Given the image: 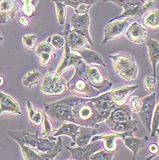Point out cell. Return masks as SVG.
Listing matches in <instances>:
<instances>
[{
  "label": "cell",
  "instance_id": "obj_19",
  "mask_svg": "<svg viewBox=\"0 0 159 160\" xmlns=\"http://www.w3.org/2000/svg\"><path fill=\"white\" fill-rule=\"evenodd\" d=\"M106 125L109 127L112 132L118 134L134 133L138 130V121L133 119L122 122L109 123Z\"/></svg>",
  "mask_w": 159,
  "mask_h": 160
},
{
  "label": "cell",
  "instance_id": "obj_27",
  "mask_svg": "<svg viewBox=\"0 0 159 160\" xmlns=\"http://www.w3.org/2000/svg\"><path fill=\"white\" fill-rule=\"evenodd\" d=\"M142 6L139 5H134L131 6L123 8V12L120 15L115 17L113 18H111L108 21V23L112 22L115 20H118L122 18H138L143 15V13L142 11Z\"/></svg>",
  "mask_w": 159,
  "mask_h": 160
},
{
  "label": "cell",
  "instance_id": "obj_40",
  "mask_svg": "<svg viewBox=\"0 0 159 160\" xmlns=\"http://www.w3.org/2000/svg\"><path fill=\"white\" fill-rule=\"evenodd\" d=\"M24 2L26 10L24 12L26 16L32 17L34 12V6L33 4V0H22Z\"/></svg>",
  "mask_w": 159,
  "mask_h": 160
},
{
  "label": "cell",
  "instance_id": "obj_42",
  "mask_svg": "<svg viewBox=\"0 0 159 160\" xmlns=\"http://www.w3.org/2000/svg\"><path fill=\"white\" fill-rule=\"evenodd\" d=\"M19 23H20L24 28H26V27L29 26L30 22H29V21L26 17H22L19 19Z\"/></svg>",
  "mask_w": 159,
  "mask_h": 160
},
{
  "label": "cell",
  "instance_id": "obj_5",
  "mask_svg": "<svg viewBox=\"0 0 159 160\" xmlns=\"http://www.w3.org/2000/svg\"><path fill=\"white\" fill-rule=\"evenodd\" d=\"M68 90V82L61 76V74L52 69L46 72L40 89L43 95L47 96H61Z\"/></svg>",
  "mask_w": 159,
  "mask_h": 160
},
{
  "label": "cell",
  "instance_id": "obj_22",
  "mask_svg": "<svg viewBox=\"0 0 159 160\" xmlns=\"http://www.w3.org/2000/svg\"><path fill=\"white\" fill-rule=\"evenodd\" d=\"M80 126L75 123L70 122H65L61 127L54 133V137H57L61 135L68 136L72 140V142L75 143L76 138L79 133Z\"/></svg>",
  "mask_w": 159,
  "mask_h": 160
},
{
  "label": "cell",
  "instance_id": "obj_23",
  "mask_svg": "<svg viewBox=\"0 0 159 160\" xmlns=\"http://www.w3.org/2000/svg\"><path fill=\"white\" fill-rule=\"evenodd\" d=\"M148 57L152 67L153 76L156 78V66L159 61V43L158 40L149 39L147 41Z\"/></svg>",
  "mask_w": 159,
  "mask_h": 160
},
{
  "label": "cell",
  "instance_id": "obj_2",
  "mask_svg": "<svg viewBox=\"0 0 159 160\" xmlns=\"http://www.w3.org/2000/svg\"><path fill=\"white\" fill-rule=\"evenodd\" d=\"M6 133L19 146H26L42 153L52 150L57 142V139L54 137H39L38 130L35 134H32L26 131H8Z\"/></svg>",
  "mask_w": 159,
  "mask_h": 160
},
{
  "label": "cell",
  "instance_id": "obj_4",
  "mask_svg": "<svg viewBox=\"0 0 159 160\" xmlns=\"http://www.w3.org/2000/svg\"><path fill=\"white\" fill-rule=\"evenodd\" d=\"M112 60L115 72L123 80H136L138 75V68L134 57L126 52H120L109 56Z\"/></svg>",
  "mask_w": 159,
  "mask_h": 160
},
{
  "label": "cell",
  "instance_id": "obj_11",
  "mask_svg": "<svg viewBox=\"0 0 159 160\" xmlns=\"http://www.w3.org/2000/svg\"><path fill=\"white\" fill-rule=\"evenodd\" d=\"M121 139L123 141L125 147L132 152V160H134L136 159L138 151L140 149H143L148 142L149 138L147 136H145L142 138L134 137V133H126L123 134V137Z\"/></svg>",
  "mask_w": 159,
  "mask_h": 160
},
{
  "label": "cell",
  "instance_id": "obj_43",
  "mask_svg": "<svg viewBox=\"0 0 159 160\" xmlns=\"http://www.w3.org/2000/svg\"><path fill=\"white\" fill-rule=\"evenodd\" d=\"M4 83H5V81H4V78L0 76V87L3 86L4 85Z\"/></svg>",
  "mask_w": 159,
  "mask_h": 160
},
{
  "label": "cell",
  "instance_id": "obj_31",
  "mask_svg": "<svg viewBox=\"0 0 159 160\" xmlns=\"http://www.w3.org/2000/svg\"><path fill=\"white\" fill-rule=\"evenodd\" d=\"M41 134L44 137H54V128L52 121L49 118V116L43 112V121L42 122Z\"/></svg>",
  "mask_w": 159,
  "mask_h": 160
},
{
  "label": "cell",
  "instance_id": "obj_7",
  "mask_svg": "<svg viewBox=\"0 0 159 160\" xmlns=\"http://www.w3.org/2000/svg\"><path fill=\"white\" fill-rule=\"evenodd\" d=\"M23 159L25 160H53L62 150V141L60 136L54 148L52 150L42 153L26 146H20Z\"/></svg>",
  "mask_w": 159,
  "mask_h": 160
},
{
  "label": "cell",
  "instance_id": "obj_25",
  "mask_svg": "<svg viewBox=\"0 0 159 160\" xmlns=\"http://www.w3.org/2000/svg\"><path fill=\"white\" fill-rule=\"evenodd\" d=\"M75 52H77L81 58L89 65L97 64L103 67H106V64L105 63L103 57L96 52L89 49V48L77 51Z\"/></svg>",
  "mask_w": 159,
  "mask_h": 160
},
{
  "label": "cell",
  "instance_id": "obj_18",
  "mask_svg": "<svg viewBox=\"0 0 159 160\" xmlns=\"http://www.w3.org/2000/svg\"><path fill=\"white\" fill-rule=\"evenodd\" d=\"M64 36L65 42L71 51H77L90 48L89 43L85 38L71 30H69L68 34Z\"/></svg>",
  "mask_w": 159,
  "mask_h": 160
},
{
  "label": "cell",
  "instance_id": "obj_6",
  "mask_svg": "<svg viewBox=\"0 0 159 160\" xmlns=\"http://www.w3.org/2000/svg\"><path fill=\"white\" fill-rule=\"evenodd\" d=\"M44 111L49 117L55 120L63 122H70L80 124L73 112V107L61 100L52 103L43 104Z\"/></svg>",
  "mask_w": 159,
  "mask_h": 160
},
{
  "label": "cell",
  "instance_id": "obj_17",
  "mask_svg": "<svg viewBox=\"0 0 159 160\" xmlns=\"http://www.w3.org/2000/svg\"><path fill=\"white\" fill-rule=\"evenodd\" d=\"M132 111L130 106L126 103L114 110L105 120L106 124L114 122H122L131 120Z\"/></svg>",
  "mask_w": 159,
  "mask_h": 160
},
{
  "label": "cell",
  "instance_id": "obj_26",
  "mask_svg": "<svg viewBox=\"0 0 159 160\" xmlns=\"http://www.w3.org/2000/svg\"><path fill=\"white\" fill-rule=\"evenodd\" d=\"M26 105L27 116L30 124L36 127L41 126L43 121V112L36 109L29 100H27Z\"/></svg>",
  "mask_w": 159,
  "mask_h": 160
},
{
  "label": "cell",
  "instance_id": "obj_30",
  "mask_svg": "<svg viewBox=\"0 0 159 160\" xmlns=\"http://www.w3.org/2000/svg\"><path fill=\"white\" fill-rule=\"evenodd\" d=\"M156 94L152 92L146 97L142 98V106L140 112L153 113L156 105Z\"/></svg>",
  "mask_w": 159,
  "mask_h": 160
},
{
  "label": "cell",
  "instance_id": "obj_36",
  "mask_svg": "<svg viewBox=\"0 0 159 160\" xmlns=\"http://www.w3.org/2000/svg\"><path fill=\"white\" fill-rule=\"evenodd\" d=\"M143 85L145 87V89L148 92H152L156 87V78L154 77L153 74H149L145 77Z\"/></svg>",
  "mask_w": 159,
  "mask_h": 160
},
{
  "label": "cell",
  "instance_id": "obj_46",
  "mask_svg": "<svg viewBox=\"0 0 159 160\" xmlns=\"http://www.w3.org/2000/svg\"><path fill=\"white\" fill-rule=\"evenodd\" d=\"M144 1H151V0H144Z\"/></svg>",
  "mask_w": 159,
  "mask_h": 160
},
{
  "label": "cell",
  "instance_id": "obj_32",
  "mask_svg": "<svg viewBox=\"0 0 159 160\" xmlns=\"http://www.w3.org/2000/svg\"><path fill=\"white\" fill-rule=\"evenodd\" d=\"M159 103H157L154 110L152 121H151V137H154L157 133L159 132Z\"/></svg>",
  "mask_w": 159,
  "mask_h": 160
},
{
  "label": "cell",
  "instance_id": "obj_10",
  "mask_svg": "<svg viewBox=\"0 0 159 160\" xmlns=\"http://www.w3.org/2000/svg\"><path fill=\"white\" fill-rule=\"evenodd\" d=\"M128 18L123 20H115L108 23L104 31V38L102 45L106 44L108 41L120 38L125 34L128 26Z\"/></svg>",
  "mask_w": 159,
  "mask_h": 160
},
{
  "label": "cell",
  "instance_id": "obj_14",
  "mask_svg": "<svg viewBox=\"0 0 159 160\" xmlns=\"http://www.w3.org/2000/svg\"><path fill=\"white\" fill-rule=\"evenodd\" d=\"M54 48L50 43L49 38L40 44L36 49V54L40 58V62L42 67H46L50 65L54 59Z\"/></svg>",
  "mask_w": 159,
  "mask_h": 160
},
{
  "label": "cell",
  "instance_id": "obj_16",
  "mask_svg": "<svg viewBox=\"0 0 159 160\" xmlns=\"http://www.w3.org/2000/svg\"><path fill=\"white\" fill-rule=\"evenodd\" d=\"M3 114L21 115L20 105L11 96L0 91V115Z\"/></svg>",
  "mask_w": 159,
  "mask_h": 160
},
{
  "label": "cell",
  "instance_id": "obj_35",
  "mask_svg": "<svg viewBox=\"0 0 159 160\" xmlns=\"http://www.w3.org/2000/svg\"><path fill=\"white\" fill-rule=\"evenodd\" d=\"M115 152H109L104 150H99L95 152L90 158L91 160H112Z\"/></svg>",
  "mask_w": 159,
  "mask_h": 160
},
{
  "label": "cell",
  "instance_id": "obj_28",
  "mask_svg": "<svg viewBox=\"0 0 159 160\" xmlns=\"http://www.w3.org/2000/svg\"><path fill=\"white\" fill-rule=\"evenodd\" d=\"M145 28L151 30H156L159 28V11L151 10L147 13L143 20Z\"/></svg>",
  "mask_w": 159,
  "mask_h": 160
},
{
  "label": "cell",
  "instance_id": "obj_9",
  "mask_svg": "<svg viewBox=\"0 0 159 160\" xmlns=\"http://www.w3.org/2000/svg\"><path fill=\"white\" fill-rule=\"evenodd\" d=\"M103 148V142L101 140H96L91 144L77 148H69L66 146V149L71 154L70 160H89L92 155L100 150Z\"/></svg>",
  "mask_w": 159,
  "mask_h": 160
},
{
  "label": "cell",
  "instance_id": "obj_45",
  "mask_svg": "<svg viewBox=\"0 0 159 160\" xmlns=\"http://www.w3.org/2000/svg\"><path fill=\"white\" fill-rule=\"evenodd\" d=\"M2 39H3V38H2L1 37V36L0 35V42H1V41H2Z\"/></svg>",
  "mask_w": 159,
  "mask_h": 160
},
{
  "label": "cell",
  "instance_id": "obj_1",
  "mask_svg": "<svg viewBox=\"0 0 159 160\" xmlns=\"http://www.w3.org/2000/svg\"><path fill=\"white\" fill-rule=\"evenodd\" d=\"M73 107V112L80 126H94L103 121L96 108L88 98L70 96L61 99Z\"/></svg>",
  "mask_w": 159,
  "mask_h": 160
},
{
  "label": "cell",
  "instance_id": "obj_39",
  "mask_svg": "<svg viewBox=\"0 0 159 160\" xmlns=\"http://www.w3.org/2000/svg\"><path fill=\"white\" fill-rule=\"evenodd\" d=\"M142 106V102L141 99L138 97L134 96L131 98L130 102V108L132 112L138 113L140 112Z\"/></svg>",
  "mask_w": 159,
  "mask_h": 160
},
{
  "label": "cell",
  "instance_id": "obj_15",
  "mask_svg": "<svg viewBox=\"0 0 159 160\" xmlns=\"http://www.w3.org/2000/svg\"><path fill=\"white\" fill-rule=\"evenodd\" d=\"M81 59L82 58L80 56L72 52V51L70 50L68 44L65 42V54L57 68L56 72L59 74H61L65 71L78 64Z\"/></svg>",
  "mask_w": 159,
  "mask_h": 160
},
{
  "label": "cell",
  "instance_id": "obj_20",
  "mask_svg": "<svg viewBox=\"0 0 159 160\" xmlns=\"http://www.w3.org/2000/svg\"><path fill=\"white\" fill-rule=\"evenodd\" d=\"M75 9V14L88 13L92 6L99 0H57Z\"/></svg>",
  "mask_w": 159,
  "mask_h": 160
},
{
  "label": "cell",
  "instance_id": "obj_3",
  "mask_svg": "<svg viewBox=\"0 0 159 160\" xmlns=\"http://www.w3.org/2000/svg\"><path fill=\"white\" fill-rule=\"evenodd\" d=\"M74 75L79 77L92 87L98 90L101 94L111 90L113 83L103 75L98 67L87 66L81 60L75 65Z\"/></svg>",
  "mask_w": 159,
  "mask_h": 160
},
{
  "label": "cell",
  "instance_id": "obj_29",
  "mask_svg": "<svg viewBox=\"0 0 159 160\" xmlns=\"http://www.w3.org/2000/svg\"><path fill=\"white\" fill-rule=\"evenodd\" d=\"M41 78V72L38 70H32L24 76L22 80V84L26 88H32L36 85Z\"/></svg>",
  "mask_w": 159,
  "mask_h": 160
},
{
  "label": "cell",
  "instance_id": "obj_21",
  "mask_svg": "<svg viewBox=\"0 0 159 160\" xmlns=\"http://www.w3.org/2000/svg\"><path fill=\"white\" fill-rule=\"evenodd\" d=\"M14 0H0V23H6L8 18L12 19L17 11Z\"/></svg>",
  "mask_w": 159,
  "mask_h": 160
},
{
  "label": "cell",
  "instance_id": "obj_37",
  "mask_svg": "<svg viewBox=\"0 0 159 160\" xmlns=\"http://www.w3.org/2000/svg\"><path fill=\"white\" fill-rule=\"evenodd\" d=\"M51 43L56 49H61L65 45V38L61 35H54L51 37Z\"/></svg>",
  "mask_w": 159,
  "mask_h": 160
},
{
  "label": "cell",
  "instance_id": "obj_34",
  "mask_svg": "<svg viewBox=\"0 0 159 160\" xmlns=\"http://www.w3.org/2000/svg\"><path fill=\"white\" fill-rule=\"evenodd\" d=\"M138 117L145 129L147 130L148 133L151 132V121L152 118L153 113L150 112H139L137 113Z\"/></svg>",
  "mask_w": 159,
  "mask_h": 160
},
{
  "label": "cell",
  "instance_id": "obj_41",
  "mask_svg": "<svg viewBox=\"0 0 159 160\" xmlns=\"http://www.w3.org/2000/svg\"><path fill=\"white\" fill-rule=\"evenodd\" d=\"M148 151L151 155V157L148 158V160L152 159V158L157 156L159 154V148L158 144L155 142H152L150 144H149L148 146Z\"/></svg>",
  "mask_w": 159,
  "mask_h": 160
},
{
  "label": "cell",
  "instance_id": "obj_8",
  "mask_svg": "<svg viewBox=\"0 0 159 160\" xmlns=\"http://www.w3.org/2000/svg\"><path fill=\"white\" fill-rule=\"evenodd\" d=\"M70 24L72 28L71 31L83 36L87 40L90 46H94V43L89 33L90 18L88 13H74L70 18Z\"/></svg>",
  "mask_w": 159,
  "mask_h": 160
},
{
  "label": "cell",
  "instance_id": "obj_38",
  "mask_svg": "<svg viewBox=\"0 0 159 160\" xmlns=\"http://www.w3.org/2000/svg\"><path fill=\"white\" fill-rule=\"evenodd\" d=\"M36 37L35 35H24L23 36V45L28 49H34Z\"/></svg>",
  "mask_w": 159,
  "mask_h": 160
},
{
  "label": "cell",
  "instance_id": "obj_24",
  "mask_svg": "<svg viewBox=\"0 0 159 160\" xmlns=\"http://www.w3.org/2000/svg\"><path fill=\"white\" fill-rule=\"evenodd\" d=\"M97 133V130L94 127L80 126L79 133L75 143L78 146H84L89 144L91 138Z\"/></svg>",
  "mask_w": 159,
  "mask_h": 160
},
{
  "label": "cell",
  "instance_id": "obj_33",
  "mask_svg": "<svg viewBox=\"0 0 159 160\" xmlns=\"http://www.w3.org/2000/svg\"><path fill=\"white\" fill-rule=\"evenodd\" d=\"M52 1H54L56 5V12L58 23L60 25H63L65 22L66 17V5L57 0H52Z\"/></svg>",
  "mask_w": 159,
  "mask_h": 160
},
{
  "label": "cell",
  "instance_id": "obj_44",
  "mask_svg": "<svg viewBox=\"0 0 159 160\" xmlns=\"http://www.w3.org/2000/svg\"><path fill=\"white\" fill-rule=\"evenodd\" d=\"M103 1H105V2H106V1H109V2H113L114 3L115 2H116L117 1H118V0H103Z\"/></svg>",
  "mask_w": 159,
  "mask_h": 160
},
{
  "label": "cell",
  "instance_id": "obj_12",
  "mask_svg": "<svg viewBox=\"0 0 159 160\" xmlns=\"http://www.w3.org/2000/svg\"><path fill=\"white\" fill-rule=\"evenodd\" d=\"M128 40L137 45L143 44L147 36V28L137 22H133L126 31Z\"/></svg>",
  "mask_w": 159,
  "mask_h": 160
},
{
  "label": "cell",
  "instance_id": "obj_13",
  "mask_svg": "<svg viewBox=\"0 0 159 160\" xmlns=\"http://www.w3.org/2000/svg\"><path fill=\"white\" fill-rule=\"evenodd\" d=\"M123 137V134H118L114 132L100 135L94 136L91 138L92 142L96 140H101L103 142V148L109 152H116L119 148L118 140Z\"/></svg>",
  "mask_w": 159,
  "mask_h": 160
}]
</instances>
